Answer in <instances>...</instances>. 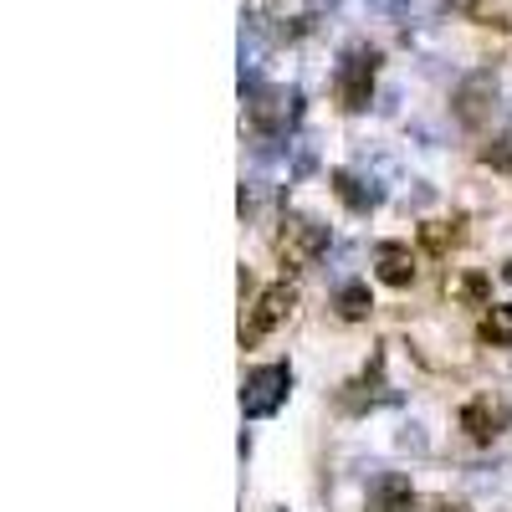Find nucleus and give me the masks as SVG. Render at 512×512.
Masks as SVG:
<instances>
[{"label": "nucleus", "mask_w": 512, "mask_h": 512, "mask_svg": "<svg viewBox=\"0 0 512 512\" xmlns=\"http://www.w3.org/2000/svg\"><path fill=\"white\" fill-rule=\"evenodd\" d=\"M328 251V226H318L313 216H287L277 231V262L287 272H308L318 256Z\"/></svg>", "instance_id": "f257e3e1"}, {"label": "nucleus", "mask_w": 512, "mask_h": 512, "mask_svg": "<svg viewBox=\"0 0 512 512\" xmlns=\"http://www.w3.org/2000/svg\"><path fill=\"white\" fill-rule=\"evenodd\" d=\"M292 308H297V292H292L287 282H272V287L251 303V313H246V323H241V344H262L267 333H277V328L292 318Z\"/></svg>", "instance_id": "f03ea898"}, {"label": "nucleus", "mask_w": 512, "mask_h": 512, "mask_svg": "<svg viewBox=\"0 0 512 512\" xmlns=\"http://www.w3.org/2000/svg\"><path fill=\"white\" fill-rule=\"evenodd\" d=\"M287 390H292V369L287 364H262L241 384V410L246 415H272V410H282Z\"/></svg>", "instance_id": "7ed1b4c3"}, {"label": "nucleus", "mask_w": 512, "mask_h": 512, "mask_svg": "<svg viewBox=\"0 0 512 512\" xmlns=\"http://www.w3.org/2000/svg\"><path fill=\"white\" fill-rule=\"evenodd\" d=\"M374 67H379V57L369 52V47H359V52H349L344 57V67H338V103L344 108H364L369 103V88H374Z\"/></svg>", "instance_id": "20e7f679"}, {"label": "nucleus", "mask_w": 512, "mask_h": 512, "mask_svg": "<svg viewBox=\"0 0 512 512\" xmlns=\"http://www.w3.org/2000/svg\"><path fill=\"white\" fill-rule=\"evenodd\" d=\"M492 103H497L492 77H472V82L461 88V98H456V113H461V123H466V128H482V123H487V113H492Z\"/></svg>", "instance_id": "39448f33"}, {"label": "nucleus", "mask_w": 512, "mask_h": 512, "mask_svg": "<svg viewBox=\"0 0 512 512\" xmlns=\"http://www.w3.org/2000/svg\"><path fill=\"white\" fill-rule=\"evenodd\" d=\"M374 267H379V282H390V287H410L415 282V256L400 241H384L374 251Z\"/></svg>", "instance_id": "423d86ee"}, {"label": "nucleus", "mask_w": 512, "mask_h": 512, "mask_svg": "<svg viewBox=\"0 0 512 512\" xmlns=\"http://www.w3.org/2000/svg\"><path fill=\"white\" fill-rule=\"evenodd\" d=\"M456 420H461V431L472 436L477 446H492V441H497V431H502V415L492 410V400H466Z\"/></svg>", "instance_id": "0eeeda50"}, {"label": "nucleus", "mask_w": 512, "mask_h": 512, "mask_svg": "<svg viewBox=\"0 0 512 512\" xmlns=\"http://www.w3.org/2000/svg\"><path fill=\"white\" fill-rule=\"evenodd\" d=\"M369 512H415V487L405 477H379L369 492Z\"/></svg>", "instance_id": "6e6552de"}, {"label": "nucleus", "mask_w": 512, "mask_h": 512, "mask_svg": "<svg viewBox=\"0 0 512 512\" xmlns=\"http://www.w3.org/2000/svg\"><path fill=\"white\" fill-rule=\"evenodd\" d=\"M461 226H466L461 216H451V221H425V226H420V241H425V251L446 256L451 246H461V236H466Z\"/></svg>", "instance_id": "1a4fd4ad"}, {"label": "nucleus", "mask_w": 512, "mask_h": 512, "mask_svg": "<svg viewBox=\"0 0 512 512\" xmlns=\"http://www.w3.org/2000/svg\"><path fill=\"white\" fill-rule=\"evenodd\" d=\"M333 308H338V318H344V323H359V318H369L374 297H369V287H364V282H349V287H338Z\"/></svg>", "instance_id": "9d476101"}, {"label": "nucleus", "mask_w": 512, "mask_h": 512, "mask_svg": "<svg viewBox=\"0 0 512 512\" xmlns=\"http://www.w3.org/2000/svg\"><path fill=\"white\" fill-rule=\"evenodd\" d=\"M482 344H492V349H507L512 344V308H502V303H492L487 313H482Z\"/></svg>", "instance_id": "9b49d317"}, {"label": "nucleus", "mask_w": 512, "mask_h": 512, "mask_svg": "<svg viewBox=\"0 0 512 512\" xmlns=\"http://www.w3.org/2000/svg\"><path fill=\"white\" fill-rule=\"evenodd\" d=\"M369 405H379V369L364 374V379H354L349 395H338V410H349V415H359V410H369Z\"/></svg>", "instance_id": "f8f14e48"}, {"label": "nucleus", "mask_w": 512, "mask_h": 512, "mask_svg": "<svg viewBox=\"0 0 512 512\" xmlns=\"http://www.w3.org/2000/svg\"><path fill=\"white\" fill-rule=\"evenodd\" d=\"M333 195L344 200L349 210H359V216H364V210L374 205V190H364V185H359L354 175H344V169H338V175H333Z\"/></svg>", "instance_id": "ddd939ff"}, {"label": "nucleus", "mask_w": 512, "mask_h": 512, "mask_svg": "<svg viewBox=\"0 0 512 512\" xmlns=\"http://www.w3.org/2000/svg\"><path fill=\"white\" fill-rule=\"evenodd\" d=\"M451 292L461 297L466 308H492V303H487V277H482V272H466V277H456V287H451Z\"/></svg>", "instance_id": "4468645a"}, {"label": "nucleus", "mask_w": 512, "mask_h": 512, "mask_svg": "<svg viewBox=\"0 0 512 512\" xmlns=\"http://www.w3.org/2000/svg\"><path fill=\"white\" fill-rule=\"evenodd\" d=\"M436 512H472L466 502H436Z\"/></svg>", "instance_id": "2eb2a0df"}, {"label": "nucleus", "mask_w": 512, "mask_h": 512, "mask_svg": "<svg viewBox=\"0 0 512 512\" xmlns=\"http://www.w3.org/2000/svg\"><path fill=\"white\" fill-rule=\"evenodd\" d=\"M502 277H507V282H512V262H507V267H502Z\"/></svg>", "instance_id": "dca6fc26"}]
</instances>
